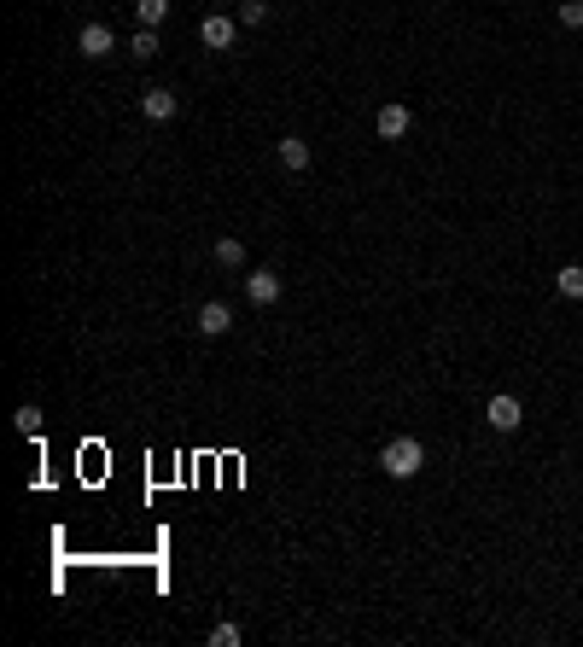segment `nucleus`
I'll use <instances>...</instances> for the list:
<instances>
[{"mask_svg": "<svg viewBox=\"0 0 583 647\" xmlns=\"http://www.w3.org/2000/svg\"><path fill=\"white\" fill-rule=\"evenodd\" d=\"M379 467H386L391 478H420V467H426V443L420 438H391L386 450H379Z\"/></svg>", "mask_w": 583, "mask_h": 647, "instance_id": "nucleus-1", "label": "nucleus"}, {"mask_svg": "<svg viewBox=\"0 0 583 647\" xmlns=\"http://www.w3.org/2000/svg\"><path fill=\"white\" fill-rule=\"evenodd\" d=\"M198 41H205L210 53H233V41H240V18H233V12H210V18H198Z\"/></svg>", "mask_w": 583, "mask_h": 647, "instance_id": "nucleus-2", "label": "nucleus"}, {"mask_svg": "<svg viewBox=\"0 0 583 647\" xmlns=\"http://www.w3.org/2000/svg\"><path fill=\"white\" fill-rule=\"evenodd\" d=\"M485 420H490V432H502V438H507V432L525 426V408H519L514 391H496L490 403H485Z\"/></svg>", "mask_w": 583, "mask_h": 647, "instance_id": "nucleus-3", "label": "nucleus"}, {"mask_svg": "<svg viewBox=\"0 0 583 647\" xmlns=\"http://www.w3.org/2000/svg\"><path fill=\"white\" fill-rule=\"evenodd\" d=\"M275 158H280V169H292V176H297V169L315 164V146H309L304 134H280V141H275Z\"/></svg>", "mask_w": 583, "mask_h": 647, "instance_id": "nucleus-4", "label": "nucleus"}, {"mask_svg": "<svg viewBox=\"0 0 583 647\" xmlns=\"http://www.w3.org/2000/svg\"><path fill=\"white\" fill-rule=\"evenodd\" d=\"M198 333H205V339H228V333H233V309L222 304V297L198 304Z\"/></svg>", "mask_w": 583, "mask_h": 647, "instance_id": "nucleus-5", "label": "nucleus"}, {"mask_svg": "<svg viewBox=\"0 0 583 647\" xmlns=\"http://www.w3.org/2000/svg\"><path fill=\"white\" fill-rule=\"evenodd\" d=\"M141 111H146V123H176L181 99L176 88H141Z\"/></svg>", "mask_w": 583, "mask_h": 647, "instance_id": "nucleus-6", "label": "nucleus"}, {"mask_svg": "<svg viewBox=\"0 0 583 647\" xmlns=\"http://www.w3.org/2000/svg\"><path fill=\"white\" fill-rule=\"evenodd\" d=\"M245 297H251L257 309L280 304V275H275V269H251V275H245Z\"/></svg>", "mask_w": 583, "mask_h": 647, "instance_id": "nucleus-7", "label": "nucleus"}, {"mask_svg": "<svg viewBox=\"0 0 583 647\" xmlns=\"http://www.w3.org/2000/svg\"><path fill=\"white\" fill-rule=\"evenodd\" d=\"M77 47H82V59H105L111 47H117V35H111V23H82Z\"/></svg>", "mask_w": 583, "mask_h": 647, "instance_id": "nucleus-8", "label": "nucleus"}, {"mask_svg": "<svg viewBox=\"0 0 583 647\" xmlns=\"http://www.w3.org/2000/svg\"><path fill=\"white\" fill-rule=\"evenodd\" d=\"M408 105H379V117H374V129H379V141H403L408 134Z\"/></svg>", "mask_w": 583, "mask_h": 647, "instance_id": "nucleus-9", "label": "nucleus"}, {"mask_svg": "<svg viewBox=\"0 0 583 647\" xmlns=\"http://www.w3.org/2000/svg\"><path fill=\"white\" fill-rule=\"evenodd\" d=\"M554 292H560V297H572V304H583V263L554 269Z\"/></svg>", "mask_w": 583, "mask_h": 647, "instance_id": "nucleus-10", "label": "nucleus"}, {"mask_svg": "<svg viewBox=\"0 0 583 647\" xmlns=\"http://www.w3.org/2000/svg\"><path fill=\"white\" fill-rule=\"evenodd\" d=\"M216 263L222 269H245V240H240V233H222V240H216Z\"/></svg>", "mask_w": 583, "mask_h": 647, "instance_id": "nucleus-11", "label": "nucleus"}, {"mask_svg": "<svg viewBox=\"0 0 583 647\" xmlns=\"http://www.w3.org/2000/svg\"><path fill=\"white\" fill-rule=\"evenodd\" d=\"M233 18H240V30H263V23H269V0H240Z\"/></svg>", "mask_w": 583, "mask_h": 647, "instance_id": "nucleus-12", "label": "nucleus"}, {"mask_svg": "<svg viewBox=\"0 0 583 647\" xmlns=\"http://www.w3.org/2000/svg\"><path fill=\"white\" fill-rule=\"evenodd\" d=\"M134 12H141V23H146V30H158V23L169 18V0H134Z\"/></svg>", "mask_w": 583, "mask_h": 647, "instance_id": "nucleus-13", "label": "nucleus"}, {"mask_svg": "<svg viewBox=\"0 0 583 647\" xmlns=\"http://www.w3.org/2000/svg\"><path fill=\"white\" fill-rule=\"evenodd\" d=\"M240 642H245V630H240V624H228V618L210 630V647H240Z\"/></svg>", "mask_w": 583, "mask_h": 647, "instance_id": "nucleus-14", "label": "nucleus"}, {"mask_svg": "<svg viewBox=\"0 0 583 647\" xmlns=\"http://www.w3.org/2000/svg\"><path fill=\"white\" fill-rule=\"evenodd\" d=\"M12 420H18V432H23V438H35V432H41V408H35V403H23Z\"/></svg>", "mask_w": 583, "mask_h": 647, "instance_id": "nucleus-15", "label": "nucleus"}, {"mask_svg": "<svg viewBox=\"0 0 583 647\" xmlns=\"http://www.w3.org/2000/svg\"><path fill=\"white\" fill-rule=\"evenodd\" d=\"M129 53H134V59H158V30H141V35L129 41Z\"/></svg>", "mask_w": 583, "mask_h": 647, "instance_id": "nucleus-16", "label": "nucleus"}, {"mask_svg": "<svg viewBox=\"0 0 583 647\" xmlns=\"http://www.w3.org/2000/svg\"><path fill=\"white\" fill-rule=\"evenodd\" d=\"M560 23L566 30H583V0H560Z\"/></svg>", "mask_w": 583, "mask_h": 647, "instance_id": "nucleus-17", "label": "nucleus"}]
</instances>
